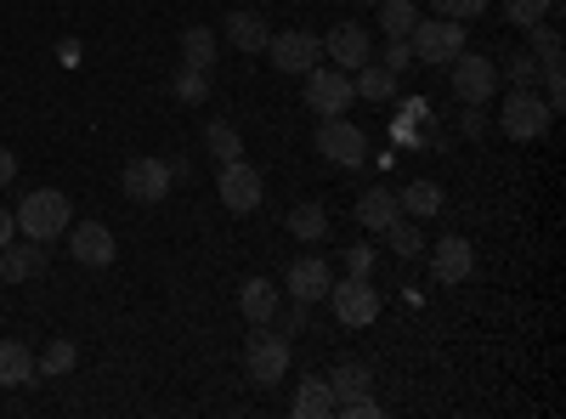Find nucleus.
Segmentation results:
<instances>
[{"mask_svg": "<svg viewBox=\"0 0 566 419\" xmlns=\"http://www.w3.org/2000/svg\"><path fill=\"white\" fill-rule=\"evenodd\" d=\"M12 216H18V232H23V239H34V244H57L63 232L74 227V205H69V193H57V188L23 193V205H18Z\"/></svg>", "mask_w": 566, "mask_h": 419, "instance_id": "obj_1", "label": "nucleus"}, {"mask_svg": "<svg viewBox=\"0 0 566 419\" xmlns=\"http://www.w3.org/2000/svg\"><path fill=\"white\" fill-rule=\"evenodd\" d=\"M527 34H533V45H527V52H533L538 63H560V29H555L549 18H544V23H533Z\"/></svg>", "mask_w": 566, "mask_h": 419, "instance_id": "obj_34", "label": "nucleus"}, {"mask_svg": "<svg viewBox=\"0 0 566 419\" xmlns=\"http://www.w3.org/2000/svg\"><path fill=\"white\" fill-rule=\"evenodd\" d=\"M323 57L340 63L346 74H357V69L374 57V52H368V29H363V23H335V29L323 34Z\"/></svg>", "mask_w": 566, "mask_h": 419, "instance_id": "obj_14", "label": "nucleus"}, {"mask_svg": "<svg viewBox=\"0 0 566 419\" xmlns=\"http://www.w3.org/2000/svg\"><path fill=\"white\" fill-rule=\"evenodd\" d=\"M250 346H244V368H250V380L266 391V386H277L283 375H290V341L283 335H272V323H250Z\"/></svg>", "mask_w": 566, "mask_h": 419, "instance_id": "obj_5", "label": "nucleus"}, {"mask_svg": "<svg viewBox=\"0 0 566 419\" xmlns=\"http://www.w3.org/2000/svg\"><path fill=\"white\" fill-rule=\"evenodd\" d=\"M239 306H244V317H250V323H272V317H277V306H283V295H277L272 277H244Z\"/></svg>", "mask_w": 566, "mask_h": 419, "instance_id": "obj_20", "label": "nucleus"}, {"mask_svg": "<svg viewBox=\"0 0 566 419\" xmlns=\"http://www.w3.org/2000/svg\"><path fill=\"white\" fill-rule=\"evenodd\" d=\"M340 266H346V277H368L374 272V250L368 244H346L340 250Z\"/></svg>", "mask_w": 566, "mask_h": 419, "instance_id": "obj_38", "label": "nucleus"}, {"mask_svg": "<svg viewBox=\"0 0 566 419\" xmlns=\"http://www.w3.org/2000/svg\"><path fill=\"white\" fill-rule=\"evenodd\" d=\"M216 199H221L232 216H250V210H261V199H266V181H261V170H255L250 159H232V165H221Z\"/></svg>", "mask_w": 566, "mask_h": 419, "instance_id": "obj_8", "label": "nucleus"}, {"mask_svg": "<svg viewBox=\"0 0 566 419\" xmlns=\"http://www.w3.org/2000/svg\"><path fill=\"white\" fill-rule=\"evenodd\" d=\"M413 23H419V7H413V0H380V29H386L391 40H408Z\"/></svg>", "mask_w": 566, "mask_h": 419, "instance_id": "obj_29", "label": "nucleus"}, {"mask_svg": "<svg viewBox=\"0 0 566 419\" xmlns=\"http://www.w3.org/2000/svg\"><path fill=\"white\" fill-rule=\"evenodd\" d=\"M119 188H125V199H136V205H159V199H170V165L154 159V154H142V159H130V165L119 170Z\"/></svg>", "mask_w": 566, "mask_h": 419, "instance_id": "obj_11", "label": "nucleus"}, {"mask_svg": "<svg viewBox=\"0 0 566 419\" xmlns=\"http://www.w3.org/2000/svg\"><path fill=\"white\" fill-rule=\"evenodd\" d=\"M266 57H272L277 74H312L323 63V40L306 34V29H283V34L266 40Z\"/></svg>", "mask_w": 566, "mask_h": 419, "instance_id": "obj_9", "label": "nucleus"}, {"mask_svg": "<svg viewBox=\"0 0 566 419\" xmlns=\"http://www.w3.org/2000/svg\"><path fill=\"white\" fill-rule=\"evenodd\" d=\"M290 232H295L301 244H323V239H328V210H323L317 199L295 205V210H290Z\"/></svg>", "mask_w": 566, "mask_h": 419, "instance_id": "obj_25", "label": "nucleus"}, {"mask_svg": "<svg viewBox=\"0 0 566 419\" xmlns=\"http://www.w3.org/2000/svg\"><path fill=\"white\" fill-rule=\"evenodd\" d=\"M408 45H413V63L442 69V63H453L464 52V23H453V18H419Z\"/></svg>", "mask_w": 566, "mask_h": 419, "instance_id": "obj_4", "label": "nucleus"}, {"mask_svg": "<svg viewBox=\"0 0 566 419\" xmlns=\"http://www.w3.org/2000/svg\"><path fill=\"white\" fill-rule=\"evenodd\" d=\"M499 80L533 85V80H538V57H533V52H504V57H499Z\"/></svg>", "mask_w": 566, "mask_h": 419, "instance_id": "obj_33", "label": "nucleus"}, {"mask_svg": "<svg viewBox=\"0 0 566 419\" xmlns=\"http://www.w3.org/2000/svg\"><path fill=\"white\" fill-rule=\"evenodd\" d=\"M386 244H391L402 261H413V255H424V232L413 227V216H397V221L386 227Z\"/></svg>", "mask_w": 566, "mask_h": 419, "instance_id": "obj_31", "label": "nucleus"}, {"mask_svg": "<svg viewBox=\"0 0 566 419\" xmlns=\"http://www.w3.org/2000/svg\"><path fill=\"white\" fill-rule=\"evenodd\" d=\"M368 380H374V375H368V363H352V357L328 368V386H335V402H340V397H357V391H368Z\"/></svg>", "mask_w": 566, "mask_h": 419, "instance_id": "obj_30", "label": "nucleus"}, {"mask_svg": "<svg viewBox=\"0 0 566 419\" xmlns=\"http://www.w3.org/2000/svg\"><path fill=\"white\" fill-rule=\"evenodd\" d=\"M374 7H380V0H374Z\"/></svg>", "mask_w": 566, "mask_h": 419, "instance_id": "obj_44", "label": "nucleus"}, {"mask_svg": "<svg viewBox=\"0 0 566 419\" xmlns=\"http://www.w3.org/2000/svg\"><path fill=\"white\" fill-rule=\"evenodd\" d=\"M181 63L210 74V69H216V29H205V23L187 29V34H181Z\"/></svg>", "mask_w": 566, "mask_h": 419, "instance_id": "obj_26", "label": "nucleus"}, {"mask_svg": "<svg viewBox=\"0 0 566 419\" xmlns=\"http://www.w3.org/2000/svg\"><path fill=\"white\" fill-rule=\"evenodd\" d=\"M431 272H437V284H464V277L476 272V250H470V239L448 232V239L431 250Z\"/></svg>", "mask_w": 566, "mask_h": 419, "instance_id": "obj_15", "label": "nucleus"}, {"mask_svg": "<svg viewBox=\"0 0 566 419\" xmlns=\"http://www.w3.org/2000/svg\"><path fill=\"white\" fill-rule=\"evenodd\" d=\"M306 312H312V306H301V301H295V306H277V317H272L277 335H283V341H290V335H306Z\"/></svg>", "mask_w": 566, "mask_h": 419, "instance_id": "obj_37", "label": "nucleus"}, {"mask_svg": "<svg viewBox=\"0 0 566 419\" xmlns=\"http://www.w3.org/2000/svg\"><path fill=\"white\" fill-rule=\"evenodd\" d=\"M40 272H45V244H34V239L0 244V284H29Z\"/></svg>", "mask_w": 566, "mask_h": 419, "instance_id": "obj_16", "label": "nucleus"}, {"mask_svg": "<svg viewBox=\"0 0 566 419\" xmlns=\"http://www.w3.org/2000/svg\"><path fill=\"white\" fill-rule=\"evenodd\" d=\"M12 181H18V154L0 148V188H12Z\"/></svg>", "mask_w": 566, "mask_h": 419, "instance_id": "obj_42", "label": "nucleus"}, {"mask_svg": "<svg viewBox=\"0 0 566 419\" xmlns=\"http://www.w3.org/2000/svg\"><path fill=\"white\" fill-rule=\"evenodd\" d=\"M335 413H346V419H380L386 408L374 402L368 391H357V397H340V402H335Z\"/></svg>", "mask_w": 566, "mask_h": 419, "instance_id": "obj_35", "label": "nucleus"}, {"mask_svg": "<svg viewBox=\"0 0 566 419\" xmlns=\"http://www.w3.org/2000/svg\"><path fill=\"white\" fill-rule=\"evenodd\" d=\"M295 419H328L335 413V386H328V375H306L301 386H295Z\"/></svg>", "mask_w": 566, "mask_h": 419, "instance_id": "obj_18", "label": "nucleus"}, {"mask_svg": "<svg viewBox=\"0 0 566 419\" xmlns=\"http://www.w3.org/2000/svg\"><path fill=\"white\" fill-rule=\"evenodd\" d=\"M12 239H18V216L0 210V244H12Z\"/></svg>", "mask_w": 566, "mask_h": 419, "instance_id": "obj_43", "label": "nucleus"}, {"mask_svg": "<svg viewBox=\"0 0 566 419\" xmlns=\"http://www.w3.org/2000/svg\"><path fill=\"white\" fill-rule=\"evenodd\" d=\"M357 103V85H352V74L346 69H312L306 74V108L317 114V119H335V114H346Z\"/></svg>", "mask_w": 566, "mask_h": 419, "instance_id": "obj_6", "label": "nucleus"}, {"mask_svg": "<svg viewBox=\"0 0 566 419\" xmlns=\"http://www.w3.org/2000/svg\"><path fill=\"white\" fill-rule=\"evenodd\" d=\"M459 130H464V136H482V130H488V108H470V103H464V114H459Z\"/></svg>", "mask_w": 566, "mask_h": 419, "instance_id": "obj_40", "label": "nucleus"}, {"mask_svg": "<svg viewBox=\"0 0 566 419\" xmlns=\"http://www.w3.org/2000/svg\"><path fill=\"white\" fill-rule=\"evenodd\" d=\"M482 12H488V0H437V18H453V23H470Z\"/></svg>", "mask_w": 566, "mask_h": 419, "instance_id": "obj_36", "label": "nucleus"}, {"mask_svg": "<svg viewBox=\"0 0 566 419\" xmlns=\"http://www.w3.org/2000/svg\"><path fill=\"white\" fill-rule=\"evenodd\" d=\"M560 12V0H504V18L515 23V29H533V23H544V18H555Z\"/></svg>", "mask_w": 566, "mask_h": 419, "instance_id": "obj_32", "label": "nucleus"}, {"mask_svg": "<svg viewBox=\"0 0 566 419\" xmlns=\"http://www.w3.org/2000/svg\"><path fill=\"white\" fill-rule=\"evenodd\" d=\"M170 97H176V103H187V108L210 103V74H205V69H187V63H181V74L170 80Z\"/></svg>", "mask_w": 566, "mask_h": 419, "instance_id": "obj_28", "label": "nucleus"}, {"mask_svg": "<svg viewBox=\"0 0 566 419\" xmlns=\"http://www.w3.org/2000/svg\"><path fill=\"white\" fill-rule=\"evenodd\" d=\"M317 154H323L328 165H352V170H357V165L368 159V136H363L346 114H335V119L317 125Z\"/></svg>", "mask_w": 566, "mask_h": 419, "instance_id": "obj_10", "label": "nucleus"}, {"mask_svg": "<svg viewBox=\"0 0 566 419\" xmlns=\"http://www.w3.org/2000/svg\"><path fill=\"white\" fill-rule=\"evenodd\" d=\"M328 306H335V323H346V329H368L380 317V290L368 277H340V284H328Z\"/></svg>", "mask_w": 566, "mask_h": 419, "instance_id": "obj_7", "label": "nucleus"}, {"mask_svg": "<svg viewBox=\"0 0 566 419\" xmlns=\"http://www.w3.org/2000/svg\"><path fill=\"white\" fill-rule=\"evenodd\" d=\"M397 216H402V205H397L391 188H368V193L357 199V227H363V232H386Z\"/></svg>", "mask_w": 566, "mask_h": 419, "instance_id": "obj_19", "label": "nucleus"}, {"mask_svg": "<svg viewBox=\"0 0 566 419\" xmlns=\"http://www.w3.org/2000/svg\"><path fill=\"white\" fill-rule=\"evenodd\" d=\"M266 18L261 12H227V45H239V52H266Z\"/></svg>", "mask_w": 566, "mask_h": 419, "instance_id": "obj_21", "label": "nucleus"}, {"mask_svg": "<svg viewBox=\"0 0 566 419\" xmlns=\"http://www.w3.org/2000/svg\"><path fill=\"white\" fill-rule=\"evenodd\" d=\"M448 85H453V97L470 103V108H488L499 97V63H488L482 52H459L448 63Z\"/></svg>", "mask_w": 566, "mask_h": 419, "instance_id": "obj_3", "label": "nucleus"}, {"mask_svg": "<svg viewBox=\"0 0 566 419\" xmlns=\"http://www.w3.org/2000/svg\"><path fill=\"white\" fill-rule=\"evenodd\" d=\"M328 284H335L328 261H323V255H301V261L290 266V277H283V295L301 301V306H317V301H328Z\"/></svg>", "mask_w": 566, "mask_h": 419, "instance_id": "obj_13", "label": "nucleus"}, {"mask_svg": "<svg viewBox=\"0 0 566 419\" xmlns=\"http://www.w3.org/2000/svg\"><path fill=\"white\" fill-rule=\"evenodd\" d=\"M397 205H402V216H413V221H419V216H442V205H448V199H442L437 181H408V188L397 193Z\"/></svg>", "mask_w": 566, "mask_h": 419, "instance_id": "obj_24", "label": "nucleus"}, {"mask_svg": "<svg viewBox=\"0 0 566 419\" xmlns=\"http://www.w3.org/2000/svg\"><path fill=\"white\" fill-rule=\"evenodd\" d=\"M63 239H69V255H74L80 266H114V255H119L114 232H108L103 221H74Z\"/></svg>", "mask_w": 566, "mask_h": 419, "instance_id": "obj_12", "label": "nucleus"}, {"mask_svg": "<svg viewBox=\"0 0 566 419\" xmlns=\"http://www.w3.org/2000/svg\"><path fill=\"white\" fill-rule=\"evenodd\" d=\"M74 368H80V346L74 341H45V352L34 357L40 380H63V375H74Z\"/></svg>", "mask_w": 566, "mask_h": 419, "instance_id": "obj_23", "label": "nucleus"}, {"mask_svg": "<svg viewBox=\"0 0 566 419\" xmlns=\"http://www.w3.org/2000/svg\"><path fill=\"white\" fill-rule=\"evenodd\" d=\"M57 63H63V69H80V63H85V45H80V40H57Z\"/></svg>", "mask_w": 566, "mask_h": 419, "instance_id": "obj_41", "label": "nucleus"}, {"mask_svg": "<svg viewBox=\"0 0 566 419\" xmlns=\"http://www.w3.org/2000/svg\"><path fill=\"white\" fill-rule=\"evenodd\" d=\"M34 352L23 341H0V391H18V386H34Z\"/></svg>", "mask_w": 566, "mask_h": 419, "instance_id": "obj_17", "label": "nucleus"}, {"mask_svg": "<svg viewBox=\"0 0 566 419\" xmlns=\"http://www.w3.org/2000/svg\"><path fill=\"white\" fill-rule=\"evenodd\" d=\"M374 63H386L391 74H402V69H413V45L408 40H386V52L374 57Z\"/></svg>", "mask_w": 566, "mask_h": 419, "instance_id": "obj_39", "label": "nucleus"}, {"mask_svg": "<svg viewBox=\"0 0 566 419\" xmlns=\"http://www.w3.org/2000/svg\"><path fill=\"white\" fill-rule=\"evenodd\" d=\"M205 148L221 165H232V159H244V136H239V125H232V119H210L205 125Z\"/></svg>", "mask_w": 566, "mask_h": 419, "instance_id": "obj_27", "label": "nucleus"}, {"mask_svg": "<svg viewBox=\"0 0 566 419\" xmlns=\"http://www.w3.org/2000/svg\"><path fill=\"white\" fill-rule=\"evenodd\" d=\"M549 119H555V108L538 97L533 85H510V97L499 108V130L510 136V143H538V136L549 130Z\"/></svg>", "mask_w": 566, "mask_h": 419, "instance_id": "obj_2", "label": "nucleus"}, {"mask_svg": "<svg viewBox=\"0 0 566 419\" xmlns=\"http://www.w3.org/2000/svg\"><path fill=\"white\" fill-rule=\"evenodd\" d=\"M352 85H357V97H368V103H391L397 97V74L386 63H374V57L352 74Z\"/></svg>", "mask_w": 566, "mask_h": 419, "instance_id": "obj_22", "label": "nucleus"}]
</instances>
